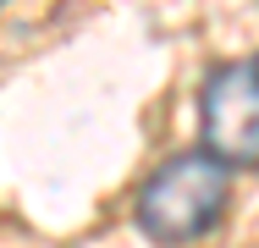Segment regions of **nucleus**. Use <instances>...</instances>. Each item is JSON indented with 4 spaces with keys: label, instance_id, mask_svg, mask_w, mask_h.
<instances>
[{
    "label": "nucleus",
    "instance_id": "1",
    "mask_svg": "<svg viewBox=\"0 0 259 248\" xmlns=\"http://www.w3.org/2000/svg\"><path fill=\"white\" fill-rule=\"evenodd\" d=\"M226 210H232V166L215 160L204 144L165 154L133 198V221L155 248L204 243L226 221Z\"/></svg>",
    "mask_w": 259,
    "mask_h": 248
},
{
    "label": "nucleus",
    "instance_id": "2",
    "mask_svg": "<svg viewBox=\"0 0 259 248\" xmlns=\"http://www.w3.org/2000/svg\"><path fill=\"white\" fill-rule=\"evenodd\" d=\"M199 127H204V149L215 160H226L232 171L259 166V50L221 61L204 77Z\"/></svg>",
    "mask_w": 259,
    "mask_h": 248
},
{
    "label": "nucleus",
    "instance_id": "3",
    "mask_svg": "<svg viewBox=\"0 0 259 248\" xmlns=\"http://www.w3.org/2000/svg\"><path fill=\"white\" fill-rule=\"evenodd\" d=\"M0 6H6V0H0Z\"/></svg>",
    "mask_w": 259,
    "mask_h": 248
}]
</instances>
